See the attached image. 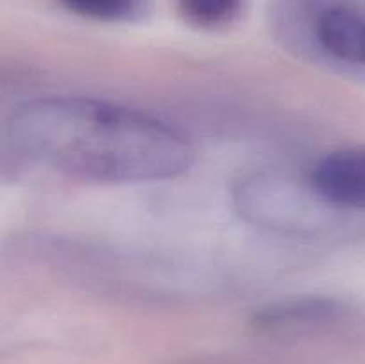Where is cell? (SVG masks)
Returning <instances> with one entry per match:
<instances>
[{"label": "cell", "instance_id": "obj_1", "mask_svg": "<svg viewBox=\"0 0 365 364\" xmlns=\"http://www.w3.org/2000/svg\"><path fill=\"white\" fill-rule=\"evenodd\" d=\"M4 139L27 163L98 184L166 181L195 163V148L180 128L146 111L89 96L21 103Z\"/></svg>", "mask_w": 365, "mask_h": 364}, {"label": "cell", "instance_id": "obj_2", "mask_svg": "<svg viewBox=\"0 0 365 364\" xmlns=\"http://www.w3.org/2000/svg\"><path fill=\"white\" fill-rule=\"evenodd\" d=\"M310 34L317 49L348 68H365V7L353 0H316Z\"/></svg>", "mask_w": 365, "mask_h": 364}, {"label": "cell", "instance_id": "obj_3", "mask_svg": "<svg viewBox=\"0 0 365 364\" xmlns=\"http://www.w3.org/2000/svg\"><path fill=\"white\" fill-rule=\"evenodd\" d=\"M314 196L337 209L365 211V146L328 152L310 171Z\"/></svg>", "mask_w": 365, "mask_h": 364}, {"label": "cell", "instance_id": "obj_4", "mask_svg": "<svg viewBox=\"0 0 365 364\" xmlns=\"http://www.w3.org/2000/svg\"><path fill=\"white\" fill-rule=\"evenodd\" d=\"M341 314L335 300L323 296H298L269 303L255 314V323L267 332H299L334 323Z\"/></svg>", "mask_w": 365, "mask_h": 364}, {"label": "cell", "instance_id": "obj_5", "mask_svg": "<svg viewBox=\"0 0 365 364\" xmlns=\"http://www.w3.org/2000/svg\"><path fill=\"white\" fill-rule=\"evenodd\" d=\"M75 16L102 24H138L152 13V0H59Z\"/></svg>", "mask_w": 365, "mask_h": 364}, {"label": "cell", "instance_id": "obj_6", "mask_svg": "<svg viewBox=\"0 0 365 364\" xmlns=\"http://www.w3.org/2000/svg\"><path fill=\"white\" fill-rule=\"evenodd\" d=\"M177 7L187 24L220 31L241 18L246 0H177Z\"/></svg>", "mask_w": 365, "mask_h": 364}]
</instances>
